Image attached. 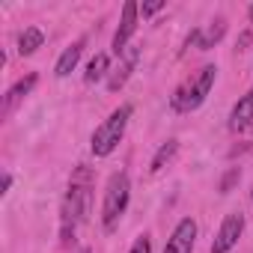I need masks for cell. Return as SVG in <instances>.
<instances>
[{
    "label": "cell",
    "mask_w": 253,
    "mask_h": 253,
    "mask_svg": "<svg viewBox=\"0 0 253 253\" xmlns=\"http://www.w3.org/2000/svg\"><path fill=\"white\" fill-rule=\"evenodd\" d=\"M214 78H217V69H214V66H203L200 72H194V75L173 92V98H170L173 110H179V113L197 110V107L209 98V92H211V86H214Z\"/></svg>",
    "instance_id": "3957f363"
},
{
    "label": "cell",
    "mask_w": 253,
    "mask_h": 253,
    "mask_svg": "<svg viewBox=\"0 0 253 253\" xmlns=\"http://www.w3.org/2000/svg\"><path fill=\"white\" fill-rule=\"evenodd\" d=\"M110 75V57L107 54H95L89 63H86V72H84V81L86 84H98Z\"/></svg>",
    "instance_id": "7c38bea8"
},
{
    "label": "cell",
    "mask_w": 253,
    "mask_h": 253,
    "mask_svg": "<svg viewBox=\"0 0 253 253\" xmlns=\"http://www.w3.org/2000/svg\"><path fill=\"white\" fill-rule=\"evenodd\" d=\"M176 152H179V140H167V143H161L158 152H155L152 161H149V173H161V170L176 158Z\"/></svg>",
    "instance_id": "4fadbf2b"
},
{
    "label": "cell",
    "mask_w": 253,
    "mask_h": 253,
    "mask_svg": "<svg viewBox=\"0 0 253 253\" xmlns=\"http://www.w3.org/2000/svg\"><path fill=\"white\" fill-rule=\"evenodd\" d=\"M250 200H253V194H250Z\"/></svg>",
    "instance_id": "603a6c76"
},
{
    "label": "cell",
    "mask_w": 253,
    "mask_h": 253,
    "mask_svg": "<svg viewBox=\"0 0 253 253\" xmlns=\"http://www.w3.org/2000/svg\"><path fill=\"white\" fill-rule=\"evenodd\" d=\"M238 179H241V170H238V167H232V170H229V173H226V176L220 179L217 191H220V194H229V191H232V185H235Z\"/></svg>",
    "instance_id": "2e32d148"
},
{
    "label": "cell",
    "mask_w": 253,
    "mask_h": 253,
    "mask_svg": "<svg viewBox=\"0 0 253 253\" xmlns=\"http://www.w3.org/2000/svg\"><path fill=\"white\" fill-rule=\"evenodd\" d=\"M137 15H140V6L134 3V0H128V3L122 6V18H119L116 33H113V42H110V48H113L116 57L128 48V42H131V36H134V30H137Z\"/></svg>",
    "instance_id": "8992f818"
},
{
    "label": "cell",
    "mask_w": 253,
    "mask_h": 253,
    "mask_svg": "<svg viewBox=\"0 0 253 253\" xmlns=\"http://www.w3.org/2000/svg\"><path fill=\"white\" fill-rule=\"evenodd\" d=\"M9 188H12V176H9V173H3V194H6Z\"/></svg>",
    "instance_id": "ffe728a7"
},
{
    "label": "cell",
    "mask_w": 253,
    "mask_h": 253,
    "mask_svg": "<svg viewBox=\"0 0 253 253\" xmlns=\"http://www.w3.org/2000/svg\"><path fill=\"white\" fill-rule=\"evenodd\" d=\"M42 42H45L42 30H39V27H27V30L18 36V54H21V57H30V54H36V51L42 48Z\"/></svg>",
    "instance_id": "5bb4252c"
},
{
    "label": "cell",
    "mask_w": 253,
    "mask_h": 253,
    "mask_svg": "<svg viewBox=\"0 0 253 253\" xmlns=\"http://www.w3.org/2000/svg\"><path fill=\"white\" fill-rule=\"evenodd\" d=\"M194 244H197V220L194 217H182L176 223V229L170 232L164 253H194Z\"/></svg>",
    "instance_id": "52a82bcc"
},
{
    "label": "cell",
    "mask_w": 253,
    "mask_h": 253,
    "mask_svg": "<svg viewBox=\"0 0 253 253\" xmlns=\"http://www.w3.org/2000/svg\"><path fill=\"white\" fill-rule=\"evenodd\" d=\"M128 200H131V182H128V173H113L107 179V188H104V203H101V223L104 229H116V223L122 220L125 209H128Z\"/></svg>",
    "instance_id": "277c9868"
},
{
    "label": "cell",
    "mask_w": 253,
    "mask_h": 253,
    "mask_svg": "<svg viewBox=\"0 0 253 253\" xmlns=\"http://www.w3.org/2000/svg\"><path fill=\"white\" fill-rule=\"evenodd\" d=\"M84 39H78V42H72L63 54H60V60H57V66H54V75L57 78H69L72 72H75V66L81 63V54H84Z\"/></svg>",
    "instance_id": "8fae6325"
},
{
    "label": "cell",
    "mask_w": 253,
    "mask_h": 253,
    "mask_svg": "<svg viewBox=\"0 0 253 253\" xmlns=\"http://www.w3.org/2000/svg\"><path fill=\"white\" fill-rule=\"evenodd\" d=\"M223 33H226V21L223 18H217L206 33H203V42H200V51H209V48H214L220 39H223Z\"/></svg>",
    "instance_id": "9a60e30c"
},
{
    "label": "cell",
    "mask_w": 253,
    "mask_h": 253,
    "mask_svg": "<svg viewBox=\"0 0 253 253\" xmlns=\"http://www.w3.org/2000/svg\"><path fill=\"white\" fill-rule=\"evenodd\" d=\"M241 232H244V214L241 211L226 214L223 223H220V229H217V235H214V241H211V253H229L238 244Z\"/></svg>",
    "instance_id": "5b68a950"
},
{
    "label": "cell",
    "mask_w": 253,
    "mask_h": 253,
    "mask_svg": "<svg viewBox=\"0 0 253 253\" xmlns=\"http://www.w3.org/2000/svg\"><path fill=\"white\" fill-rule=\"evenodd\" d=\"M131 113H134V104H119L98 128L92 131V140H89V149H92V155L95 158H107L116 146H119V140H122V134H125V128H128V119H131Z\"/></svg>",
    "instance_id": "7a4b0ae2"
},
{
    "label": "cell",
    "mask_w": 253,
    "mask_h": 253,
    "mask_svg": "<svg viewBox=\"0 0 253 253\" xmlns=\"http://www.w3.org/2000/svg\"><path fill=\"white\" fill-rule=\"evenodd\" d=\"M89 209H92V170L86 164H78L72 170V179H69V191H66V200H63V217H60V238L63 244H69L75 238V229L78 223H84L89 217Z\"/></svg>",
    "instance_id": "6da1fadb"
},
{
    "label": "cell",
    "mask_w": 253,
    "mask_h": 253,
    "mask_svg": "<svg viewBox=\"0 0 253 253\" xmlns=\"http://www.w3.org/2000/svg\"><path fill=\"white\" fill-rule=\"evenodd\" d=\"M161 9H164V0H152V3H143V6H140L143 15H155V12H161Z\"/></svg>",
    "instance_id": "ac0fdd59"
},
{
    "label": "cell",
    "mask_w": 253,
    "mask_h": 253,
    "mask_svg": "<svg viewBox=\"0 0 253 253\" xmlns=\"http://www.w3.org/2000/svg\"><path fill=\"white\" fill-rule=\"evenodd\" d=\"M250 125H253V89L244 92V95L235 101V107L229 110V131L241 134V131L250 128Z\"/></svg>",
    "instance_id": "30bf717a"
},
{
    "label": "cell",
    "mask_w": 253,
    "mask_h": 253,
    "mask_svg": "<svg viewBox=\"0 0 253 253\" xmlns=\"http://www.w3.org/2000/svg\"><path fill=\"white\" fill-rule=\"evenodd\" d=\"M81 253H89V247H84V250H81Z\"/></svg>",
    "instance_id": "7402d4cb"
},
{
    "label": "cell",
    "mask_w": 253,
    "mask_h": 253,
    "mask_svg": "<svg viewBox=\"0 0 253 253\" xmlns=\"http://www.w3.org/2000/svg\"><path fill=\"white\" fill-rule=\"evenodd\" d=\"M128 253H152V238L149 235H137Z\"/></svg>",
    "instance_id": "e0dca14e"
},
{
    "label": "cell",
    "mask_w": 253,
    "mask_h": 253,
    "mask_svg": "<svg viewBox=\"0 0 253 253\" xmlns=\"http://www.w3.org/2000/svg\"><path fill=\"white\" fill-rule=\"evenodd\" d=\"M250 21H253V6H250Z\"/></svg>",
    "instance_id": "44dd1931"
},
{
    "label": "cell",
    "mask_w": 253,
    "mask_h": 253,
    "mask_svg": "<svg viewBox=\"0 0 253 253\" xmlns=\"http://www.w3.org/2000/svg\"><path fill=\"white\" fill-rule=\"evenodd\" d=\"M250 42H253V33H250V30H247V33H241V39H238V51H244Z\"/></svg>",
    "instance_id": "d6986e66"
},
{
    "label": "cell",
    "mask_w": 253,
    "mask_h": 253,
    "mask_svg": "<svg viewBox=\"0 0 253 253\" xmlns=\"http://www.w3.org/2000/svg\"><path fill=\"white\" fill-rule=\"evenodd\" d=\"M137 60H140V48H137V45H128V48L119 54V66L107 75V89H110V92H119V89L125 86V81L131 78Z\"/></svg>",
    "instance_id": "ba28073f"
},
{
    "label": "cell",
    "mask_w": 253,
    "mask_h": 253,
    "mask_svg": "<svg viewBox=\"0 0 253 253\" xmlns=\"http://www.w3.org/2000/svg\"><path fill=\"white\" fill-rule=\"evenodd\" d=\"M36 84H39V75H36V72H30V75H24L21 81H15V84L6 89V95H3V107H0V116L6 119V116H9V113H12V110H15V107L33 92Z\"/></svg>",
    "instance_id": "9c48e42d"
}]
</instances>
